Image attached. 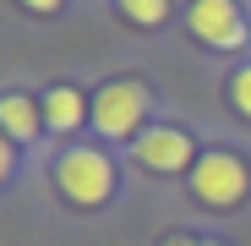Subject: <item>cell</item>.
I'll use <instances>...</instances> for the list:
<instances>
[{
  "label": "cell",
  "mask_w": 251,
  "mask_h": 246,
  "mask_svg": "<svg viewBox=\"0 0 251 246\" xmlns=\"http://www.w3.org/2000/svg\"><path fill=\"white\" fill-rule=\"evenodd\" d=\"M142 115H148V88L142 82H109L93 99V126L104 137H131Z\"/></svg>",
  "instance_id": "7a4b0ae2"
},
{
  "label": "cell",
  "mask_w": 251,
  "mask_h": 246,
  "mask_svg": "<svg viewBox=\"0 0 251 246\" xmlns=\"http://www.w3.org/2000/svg\"><path fill=\"white\" fill-rule=\"evenodd\" d=\"M22 6H27V11H55L60 0H22Z\"/></svg>",
  "instance_id": "8fae6325"
},
{
  "label": "cell",
  "mask_w": 251,
  "mask_h": 246,
  "mask_svg": "<svg viewBox=\"0 0 251 246\" xmlns=\"http://www.w3.org/2000/svg\"><path fill=\"white\" fill-rule=\"evenodd\" d=\"M191 33L213 50H235V44H246V17H240L235 0H197L191 6Z\"/></svg>",
  "instance_id": "277c9868"
},
{
  "label": "cell",
  "mask_w": 251,
  "mask_h": 246,
  "mask_svg": "<svg viewBox=\"0 0 251 246\" xmlns=\"http://www.w3.org/2000/svg\"><path fill=\"white\" fill-rule=\"evenodd\" d=\"M6 175H11V137L0 132V181H6Z\"/></svg>",
  "instance_id": "30bf717a"
},
{
  "label": "cell",
  "mask_w": 251,
  "mask_h": 246,
  "mask_svg": "<svg viewBox=\"0 0 251 246\" xmlns=\"http://www.w3.org/2000/svg\"><path fill=\"white\" fill-rule=\"evenodd\" d=\"M191 191L213 208H229V202L246 197V164L229 153H202V164L191 170Z\"/></svg>",
  "instance_id": "3957f363"
},
{
  "label": "cell",
  "mask_w": 251,
  "mask_h": 246,
  "mask_svg": "<svg viewBox=\"0 0 251 246\" xmlns=\"http://www.w3.org/2000/svg\"><path fill=\"white\" fill-rule=\"evenodd\" d=\"M55 175H60V191H66L71 202H82V208L104 202L109 186H115V170H109V159H104L99 148H71V153L60 159Z\"/></svg>",
  "instance_id": "6da1fadb"
},
{
  "label": "cell",
  "mask_w": 251,
  "mask_h": 246,
  "mask_svg": "<svg viewBox=\"0 0 251 246\" xmlns=\"http://www.w3.org/2000/svg\"><path fill=\"white\" fill-rule=\"evenodd\" d=\"M38 126H44V109H38L33 99H22V93H6V99H0V132H6L11 142H33Z\"/></svg>",
  "instance_id": "8992f818"
},
{
  "label": "cell",
  "mask_w": 251,
  "mask_h": 246,
  "mask_svg": "<svg viewBox=\"0 0 251 246\" xmlns=\"http://www.w3.org/2000/svg\"><path fill=\"white\" fill-rule=\"evenodd\" d=\"M120 11L131 17L137 27H158L164 17H170V0H120Z\"/></svg>",
  "instance_id": "ba28073f"
},
{
  "label": "cell",
  "mask_w": 251,
  "mask_h": 246,
  "mask_svg": "<svg viewBox=\"0 0 251 246\" xmlns=\"http://www.w3.org/2000/svg\"><path fill=\"white\" fill-rule=\"evenodd\" d=\"M137 159L148 164V170H186V164H191V137L175 132V126L142 132L137 137Z\"/></svg>",
  "instance_id": "5b68a950"
},
{
  "label": "cell",
  "mask_w": 251,
  "mask_h": 246,
  "mask_svg": "<svg viewBox=\"0 0 251 246\" xmlns=\"http://www.w3.org/2000/svg\"><path fill=\"white\" fill-rule=\"evenodd\" d=\"M235 109H240V115H251V66L235 77Z\"/></svg>",
  "instance_id": "9c48e42d"
},
{
  "label": "cell",
  "mask_w": 251,
  "mask_h": 246,
  "mask_svg": "<svg viewBox=\"0 0 251 246\" xmlns=\"http://www.w3.org/2000/svg\"><path fill=\"white\" fill-rule=\"evenodd\" d=\"M38 109H44V126H55V132H76L82 115H88L76 88H50L44 99H38Z\"/></svg>",
  "instance_id": "52a82bcc"
}]
</instances>
